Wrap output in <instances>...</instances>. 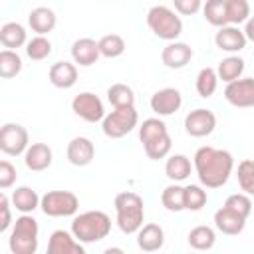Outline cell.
<instances>
[{
    "mask_svg": "<svg viewBox=\"0 0 254 254\" xmlns=\"http://www.w3.org/2000/svg\"><path fill=\"white\" fill-rule=\"evenodd\" d=\"M194 171L202 187L206 189H220L222 185L228 183L232 169H234V157L216 147H200L194 153Z\"/></svg>",
    "mask_w": 254,
    "mask_h": 254,
    "instance_id": "1",
    "label": "cell"
},
{
    "mask_svg": "<svg viewBox=\"0 0 254 254\" xmlns=\"http://www.w3.org/2000/svg\"><path fill=\"white\" fill-rule=\"evenodd\" d=\"M139 139L143 143L145 155L153 161L165 159L171 153L173 141H171L165 121H161L159 117H149L139 125Z\"/></svg>",
    "mask_w": 254,
    "mask_h": 254,
    "instance_id": "2",
    "label": "cell"
},
{
    "mask_svg": "<svg viewBox=\"0 0 254 254\" xmlns=\"http://www.w3.org/2000/svg\"><path fill=\"white\" fill-rule=\"evenodd\" d=\"M115 212H117V226L123 234H137V230L143 226L145 218V206L143 198L137 192L123 190L113 200Z\"/></svg>",
    "mask_w": 254,
    "mask_h": 254,
    "instance_id": "3",
    "label": "cell"
},
{
    "mask_svg": "<svg viewBox=\"0 0 254 254\" xmlns=\"http://www.w3.org/2000/svg\"><path fill=\"white\" fill-rule=\"evenodd\" d=\"M109 230H111V218L103 210H85L73 216L71 220V232L83 244H91L107 238Z\"/></svg>",
    "mask_w": 254,
    "mask_h": 254,
    "instance_id": "4",
    "label": "cell"
},
{
    "mask_svg": "<svg viewBox=\"0 0 254 254\" xmlns=\"http://www.w3.org/2000/svg\"><path fill=\"white\" fill-rule=\"evenodd\" d=\"M38 220L32 214H22L16 218L14 228L8 238V246L12 254H36L38 250Z\"/></svg>",
    "mask_w": 254,
    "mask_h": 254,
    "instance_id": "5",
    "label": "cell"
},
{
    "mask_svg": "<svg viewBox=\"0 0 254 254\" xmlns=\"http://www.w3.org/2000/svg\"><path fill=\"white\" fill-rule=\"evenodd\" d=\"M147 26L157 38L167 42H175L183 34V20L169 6H153L147 12Z\"/></svg>",
    "mask_w": 254,
    "mask_h": 254,
    "instance_id": "6",
    "label": "cell"
},
{
    "mask_svg": "<svg viewBox=\"0 0 254 254\" xmlns=\"http://www.w3.org/2000/svg\"><path fill=\"white\" fill-rule=\"evenodd\" d=\"M139 123V113L135 105L131 107H113L111 113H107L101 121L103 135L109 139H121L127 133H131Z\"/></svg>",
    "mask_w": 254,
    "mask_h": 254,
    "instance_id": "7",
    "label": "cell"
},
{
    "mask_svg": "<svg viewBox=\"0 0 254 254\" xmlns=\"http://www.w3.org/2000/svg\"><path fill=\"white\" fill-rule=\"evenodd\" d=\"M40 208L46 216H73L79 208V198L69 190H48L42 196Z\"/></svg>",
    "mask_w": 254,
    "mask_h": 254,
    "instance_id": "8",
    "label": "cell"
},
{
    "mask_svg": "<svg viewBox=\"0 0 254 254\" xmlns=\"http://www.w3.org/2000/svg\"><path fill=\"white\" fill-rule=\"evenodd\" d=\"M30 147L28 131L20 123H4L0 129V149L6 155L18 157Z\"/></svg>",
    "mask_w": 254,
    "mask_h": 254,
    "instance_id": "9",
    "label": "cell"
},
{
    "mask_svg": "<svg viewBox=\"0 0 254 254\" xmlns=\"http://www.w3.org/2000/svg\"><path fill=\"white\" fill-rule=\"evenodd\" d=\"M71 111L87 123H97V121H103L105 117L103 101L91 91H81L79 95H75L71 99Z\"/></svg>",
    "mask_w": 254,
    "mask_h": 254,
    "instance_id": "10",
    "label": "cell"
},
{
    "mask_svg": "<svg viewBox=\"0 0 254 254\" xmlns=\"http://www.w3.org/2000/svg\"><path fill=\"white\" fill-rule=\"evenodd\" d=\"M214 127H216V115L210 109L198 107L187 113L185 117V131L190 137H206L214 131Z\"/></svg>",
    "mask_w": 254,
    "mask_h": 254,
    "instance_id": "11",
    "label": "cell"
},
{
    "mask_svg": "<svg viewBox=\"0 0 254 254\" xmlns=\"http://www.w3.org/2000/svg\"><path fill=\"white\" fill-rule=\"evenodd\" d=\"M224 97L234 107H254V77H240L226 83Z\"/></svg>",
    "mask_w": 254,
    "mask_h": 254,
    "instance_id": "12",
    "label": "cell"
},
{
    "mask_svg": "<svg viewBox=\"0 0 254 254\" xmlns=\"http://www.w3.org/2000/svg\"><path fill=\"white\" fill-rule=\"evenodd\" d=\"M149 105L159 117H167V115H173L181 109L183 95L177 87H163V89H159L151 95Z\"/></svg>",
    "mask_w": 254,
    "mask_h": 254,
    "instance_id": "13",
    "label": "cell"
},
{
    "mask_svg": "<svg viewBox=\"0 0 254 254\" xmlns=\"http://www.w3.org/2000/svg\"><path fill=\"white\" fill-rule=\"evenodd\" d=\"M48 254H85L83 242H79L73 232L54 230L48 240Z\"/></svg>",
    "mask_w": 254,
    "mask_h": 254,
    "instance_id": "14",
    "label": "cell"
},
{
    "mask_svg": "<svg viewBox=\"0 0 254 254\" xmlns=\"http://www.w3.org/2000/svg\"><path fill=\"white\" fill-rule=\"evenodd\" d=\"M246 42H248L246 34L238 26H232V24L218 28V32L214 36L216 48L222 50V52H228V54H234V52L244 50L246 48Z\"/></svg>",
    "mask_w": 254,
    "mask_h": 254,
    "instance_id": "15",
    "label": "cell"
},
{
    "mask_svg": "<svg viewBox=\"0 0 254 254\" xmlns=\"http://www.w3.org/2000/svg\"><path fill=\"white\" fill-rule=\"evenodd\" d=\"M192 60V48L185 42H169L161 52V62L169 69H181Z\"/></svg>",
    "mask_w": 254,
    "mask_h": 254,
    "instance_id": "16",
    "label": "cell"
},
{
    "mask_svg": "<svg viewBox=\"0 0 254 254\" xmlns=\"http://www.w3.org/2000/svg\"><path fill=\"white\" fill-rule=\"evenodd\" d=\"M65 155L73 167H87L95 157V145L87 137H73L67 143Z\"/></svg>",
    "mask_w": 254,
    "mask_h": 254,
    "instance_id": "17",
    "label": "cell"
},
{
    "mask_svg": "<svg viewBox=\"0 0 254 254\" xmlns=\"http://www.w3.org/2000/svg\"><path fill=\"white\" fill-rule=\"evenodd\" d=\"M214 226L222 232V234H228V236H236L244 230L246 226V218L234 210H230L228 206H220L216 212H214Z\"/></svg>",
    "mask_w": 254,
    "mask_h": 254,
    "instance_id": "18",
    "label": "cell"
},
{
    "mask_svg": "<svg viewBox=\"0 0 254 254\" xmlns=\"http://www.w3.org/2000/svg\"><path fill=\"white\" fill-rule=\"evenodd\" d=\"M99 44L91 38H79L71 44V58L73 64H79L81 67H89L99 60Z\"/></svg>",
    "mask_w": 254,
    "mask_h": 254,
    "instance_id": "19",
    "label": "cell"
},
{
    "mask_svg": "<svg viewBox=\"0 0 254 254\" xmlns=\"http://www.w3.org/2000/svg\"><path fill=\"white\" fill-rule=\"evenodd\" d=\"M163 244H165V230L159 224L149 222L137 230V246L143 252H157L163 248Z\"/></svg>",
    "mask_w": 254,
    "mask_h": 254,
    "instance_id": "20",
    "label": "cell"
},
{
    "mask_svg": "<svg viewBox=\"0 0 254 254\" xmlns=\"http://www.w3.org/2000/svg\"><path fill=\"white\" fill-rule=\"evenodd\" d=\"M48 77L52 81L54 87H60V89H69L75 85L77 81V67L75 64L71 62H56L50 71H48Z\"/></svg>",
    "mask_w": 254,
    "mask_h": 254,
    "instance_id": "21",
    "label": "cell"
},
{
    "mask_svg": "<svg viewBox=\"0 0 254 254\" xmlns=\"http://www.w3.org/2000/svg\"><path fill=\"white\" fill-rule=\"evenodd\" d=\"M52 159H54V153L46 143H32L24 153L26 167L30 171H36V173L46 171L52 165Z\"/></svg>",
    "mask_w": 254,
    "mask_h": 254,
    "instance_id": "22",
    "label": "cell"
},
{
    "mask_svg": "<svg viewBox=\"0 0 254 254\" xmlns=\"http://www.w3.org/2000/svg\"><path fill=\"white\" fill-rule=\"evenodd\" d=\"M28 24H30L32 32H36L38 36H46V34H50V32L56 28L58 16H56V12H54L52 8H48V6H38V8H34V10L28 14Z\"/></svg>",
    "mask_w": 254,
    "mask_h": 254,
    "instance_id": "23",
    "label": "cell"
},
{
    "mask_svg": "<svg viewBox=\"0 0 254 254\" xmlns=\"http://www.w3.org/2000/svg\"><path fill=\"white\" fill-rule=\"evenodd\" d=\"M10 200H12V206L16 210H20L22 214H30L40 206L42 196H38V192L34 189H30V187H18L12 192Z\"/></svg>",
    "mask_w": 254,
    "mask_h": 254,
    "instance_id": "24",
    "label": "cell"
},
{
    "mask_svg": "<svg viewBox=\"0 0 254 254\" xmlns=\"http://www.w3.org/2000/svg\"><path fill=\"white\" fill-rule=\"evenodd\" d=\"M0 42L4 48L8 50H16V48H22L26 42V28L18 22H6L2 28H0Z\"/></svg>",
    "mask_w": 254,
    "mask_h": 254,
    "instance_id": "25",
    "label": "cell"
},
{
    "mask_svg": "<svg viewBox=\"0 0 254 254\" xmlns=\"http://www.w3.org/2000/svg\"><path fill=\"white\" fill-rule=\"evenodd\" d=\"M190 159L187 155H171L165 163V175L173 181V183H181L185 179H189L190 175Z\"/></svg>",
    "mask_w": 254,
    "mask_h": 254,
    "instance_id": "26",
    "label": "cell"
},
{
    "mask_svg": "<svg viewBox=\"0 0 254 254\" xmlns=\"http://www.w3.org/2000/svg\"><path fill=\"white\" fill-rule=\"evenodd\" d=\"M204 20L210 26L222 28L228 26V14H226V0H206L202 6Z\"/></svg>",
    "mask_w": 254,
    "mask_h": 254,
    "instance_id": "27",
    "label": "cell"
},
{
    "mask_svg": "<svg viewBox=\"0 0 254 254\" xmlns=\"http://www.w3.org/2000/svg\"><path fill=\"white\" fill-rule=\"evenodd\" d=\"M187 240H189V246L194 248V250H210L214 246V242H216V234H214V230L210 226L200 224V226H194L189 232Z\"/></svg>",
    "mask_w": 254,
    "mask_h": 254,
    "instance_id": "28",
    "label": "cell"
},
{
    "mask_svg": "<svg viewBox=\"0 0 254 254\" xmlns=\"http://www.w3.org/2000/svg\"><path fill=\"white\" fill-rule=\"evenodd\" d=\"M242 71H244V60L238 58V56H228V58H224V60L218 64V67H216L218 79H222V81H226V83H230V81H234V79H240Z\"/></svg>",
    "mask_w": 254,
    "mask_h": 254,
    "instance_id": "29",
    "label": "cell"
},
{
    "mask_svg": "<svg viewBox=\"0 0 254 254\" xmlns=\"http://www.w3.org/2000/svg\"><path fill=\"white\" fill-rule=\"evenodd\" d=\"M161 202H163V206H165L167 210H171V212H181V210H185V187H181V185H177V183L165 187L163 192H161Z\"/></svg>",
    "mask_w": 254,
    "mask_h": 254,
    "instance_id": "30",
    "label": "cell"
},
{
    "mask_svg": "<svg viewBox=\"0 0 254 254\" xmlns=\"http://www.w3.org/2000/svg\"><path fill=\"white\" fill-rule=\"evenodd\" d=\"M22 71V58L14 50H2L0 52V77L12 79Z\"/></svg>",
    "mask_w": 254,
    "mask_h": 254,
    "instance_id": "31",
    "label": "cell"
},
{
    "mask_svg": "<svg viewBox=\"0 0 254 254\" xmlns=\"http://www.w3.org/2000/svg\"><path fill=\"white\" fill-rule=\"evenodd\" d=\"M107 99L113 107H131V105H135V93L125 83H113L107 89Z\"/></svg>",
    "mask_w": 254,
    "mask_h": 254,
    "instance_id": "32",
    "label": "cell"
},
{
    "mask_svg": "<svg viewBox=\"0 0 254 254\" xmlns=\"http://www.w3.org/2000/svg\"><path fill=\"white\" fill-rule=\"evenodd\" d=\"M218 87V73L212 67H202L196 75V91L200 97H210Z\"/></svg>",
    "mask_w": 254,
    "mask_h": 254,
    "instance_id": "33",
    "label": "cell"
},
{
    "mask_svg": "<svg viewBox=\"0 0 254 254\" xmlns=\"http://www.w3.org/2000/svg\"><path fill=\"white\" fill-rule=\"evenodd\" d=\"M99 52L103 58H119L125 52V40L119 34H105L99 38Z\"/></svg>",
    "mask_w": 254,
    "mask_h": 254,
    "instance_id": "34",
    "label": "cell"
},
{
    "mask_svg": "<svg viewBox=\"0 0 254 254\" xmlns=\"http://www.w3.org/2000/svg\"><path fill=\"white\" fill-rule=\"evenodd\" d=\"M226 14H228V24L232 26L244 24L250 18L248 0H226Z\"/></svg>",
    "mask_w": 254,
    "mask_h": 254,
    "instance_id": "35",
    "label": "cell"
},
{
    "mask_svg": "<svg viewBox=\"0 0 254 254\" xmlns=\"http://www.w3.org/2000/svg\"><path fill=\"white\" fill-rule=\"evenodd\" d=\"M236 177H238V185L240 189L254 196V161L252 159H244L238 163V171H236Z\"/></svg>",
    "mask_w": 254,
    "mask_h": 254,
    "instance_id": "36",
    "label": "cell"
},
{
    "mask_svg": "<svg viewBox=\"0 0 254 254\" xmlns=\"http://www.w3.org/2000/svg\"><path fill=\"white\" fill-rule=\"evenodd\" d=\"M50 54H52V42L46 36H36L26 44V56L30 60L40 62V60H46Z\"/></svg>",
    "mask_w": 254,
    "mask_h": 254,
    "instance_id": "37",
    "label": "cell"
},
{
    "mask_svg": "<svg viewBox=\"0 0 254 254\" xmlns=\"http://www.w3.org/2000/svg\"><path fill=\"white\" fill-rule=\"evenodd\" d=\"M208 196L200 185H187L185 187V210H200L206 204Z\"/></svg>",
    "mask_w": 254,
    "mask_h": 254,
    "instance_id": "38",
    "label": "cell"
},
{
    "mask_svg": "<svg viewBox=\"0 0 254 254\" xmlns=\"http://www.w3.org/2000/svg\"><path fill=\"white\" fill-rule=\"evenodd\" d=\"M224 206H228L230 210L242 214L244 218H248L250 212H252V200H250V194H246V192H234V194H230L224 200Z\"/></svg>",
    "mask_w": 254,
    "mask_h": 254,
    "instance_id": "39",
    "label": "cell"
},
{
    "mask_svg": "<svg viewBox=\"0 0 254 254\" xmlns=\"http://www.w3.org/2000/svg\"><path fill=\"white\" fill-rule=\"evenodd\" d=\"M16 183V167L10 161H0V189H10Z\"/></svg>",
    "mask_w": 254,
    "mask_h": 254,
    "instance_id": "40",
    "label": "cell"
},
{
    "mask_svg": "<svg viewBox=\"0 0 254 254\" xmlns=\"http://www.w3.org/2000/svg\"><path fill=\"white\" fill-rule=\"evenodd\" d=\"M175 10L183 16H192L202 8V0H173Z\"/></svg>",
    "mask_w": 254,
    "mask_h": 254,
    "instance_id": "41",
    "label": "cell"
},
{
    "mask_svg": "<svg viewBox=\"0 0 254 254\" xmlns=\"http://www.w3.org/2000/svg\"><path fill=\"white\" fill-rule=\"evenodd\" d=\"M10 204H12V200L6 196V194H2L0 196V232H6L8 228H10V224H12V212H10Z\"/></svg>",
    "mask_w": 254,
    "mask_h": 254,
    "instance_id": "42",
    "label": "cell"
},
{
    "mask_svg": "<svg viewBox=\"0 0 254 254\" xmlns=\"http://www.w3.org/2000/svg\"><path fill=\"white\" fill-rule=\"evenodd\" d=\"M244 24H246V26H244V34H246V38H248L250 42H254V16H250Z\"/></svg>",
    "mask_w": 254,
    "mask_h": 254,
    "instance_id": "43",
    "label": "cell"
}]
</instances>
